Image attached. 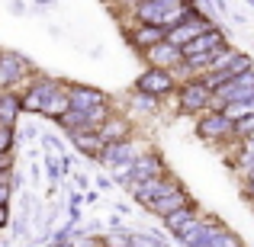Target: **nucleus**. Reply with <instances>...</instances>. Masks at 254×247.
Instances as JSON below:
<instances>
[{
  "label": "nucleus",
  "mask_w": 254,
  "mask_h": 247,
  "mask_svg": "<svg viewBox=\"0 0 254 247\" xmlns=\"http://www.w3.org/2000/svg\"><path fill=\"white\" fill-rule=\"evenodd\" d=\"M135 13L145 26H158V29H177L180 23L196 16V6L190 3H174V0H148V3H135Z\"/></svg>",
  "instance_id": "1"
},
{
  "label": "nucleus",
  "mask_w": 254,
  "mask_h": 247,
  "mask_svg": "<svg viewBox=\"0 0 254 247\" xmlns=\"http://www.w3.org/2000/svg\"><path fill=\"white\" fill-rule=\"evenodd\" d=\"M248 99H254V71L235 77V81H229V84H222L219 90H212L209 112H225V106L248 103Z\"/></svg>",
  "instance_id": "2"
},
{
  "label": "nucleus",
  "mask_w": 254,
  "mask_h": 247,
  "mask_svg": "<svg viewBox=\"0 0 254 247\" xmlns=\"http://www.w3.org/2000/svg\"><path fill=\"white\" fill-rule=\"evenodd\" d=\"M177 99H180V109L184 112H199V109H209V99H212V87L206 84V81H190V84H184L180 87V93H177Z\"/></svg>",
  "instance_id": "3"
},
{
  "label": "nucleus",
  "mask_w": 254,
  "mask_h": 247,
  "mask_svg": "<svg viewBox=\"0 0 254 247\" xmlns=\"http://www.w3.org/2000/svg\"><path fill=\"white\" fill-rule=\"evenodd\" d=\"M196 132L206 138V142H225V138L235 135V122L225 119V112H206V116L199 119Z\"/></svg>",
  "instance_id": "4"
},
{
  "label": "nucleus",
  "mask_w": 254,
  "mask_h": 247,
  "mask_svg": "<svg viewBox=\"0 0 254 247\" xmlns=\"http://www.w3.org/2000/svg\"><path fill=\"white\" fill-rule=\"evenodd\" d=\"M222 49H225V36L219 29H212V32H206V36L193 39L190 45H184L180 51H184V61H196V58H209Z\"/></svg>",
  "instance_id": "5"
},
{
  "label": "nucleus",
  "mask_w": 254,
  "mask_h": 247,
  "mask_svg": "<svg viewBox=\"0 0 254 247\" xmlns=\"http://www.w3.org/2000/svg\"><path fill=\"white\" fill-rule=\"evenodd\" d=\"M174 90V74H168V71H155L148 68L142 77H138V93H145V97H168V93Z\"/></svg>",
  "instance_id": "6"
},
{
  "label": "nucleus",
  "mask_w": 254,
  "mask_h": 247,
  "mask_svg": "<svg viewBox=\"0 0 254 247\" xmlns=\"http://www.w3.org/2000/svg\"><path fill=\"white\" fill-rule=\"evenodd\" d=\"M206 32H212V26L206 23V19L193 16V19H187V23H180L177 29H171V32H168V42L174 45V49H184V45H190L193 39L206 36Z\"/></svg>",
  "instance_id": "7"
},
{
  "label": "nucleus",
  "mask_w": 254,
  "mask_h": 247,
  "mask_svg": "<svg viewBox=\"0 0 254 247\" xmlns=\"http://www.w3.org/2000/svg\"><path fill=\"white\" fill-rule=\"evenodd\" d=\"M145 55H148V61H151L155 71H168V74H171V68H184V51L174 49L171 42L155 45V49H148Z\"/></svg>",
  "instance_id": "8"
},
{
  "label": "nucleus",
  "mask_w": 254,
  "mask_h": 247,
  "mask_svg": "<svg viewBox=\"0 0 254 247\" xmlns=\"http://www.w3.org/2000/svg\"><path fill=\"white\" fill-rule=\"evenodd\" d=\"M164 170H168V167H164V161L158 154H142L138 157L135 164H132V180L129 183H148V180H161L164 177Z\"/></svg>",
  "instance_id": "9"
},
{
  "label": "nucleus",
  "mask_w": 254,
  "mask_h": 247,
  "mask_svg": "<svg viewBox=\"0 0 254 247\" xmlns=\"http://www.w3.org/2000/svg\"><path fill=\"white\" fill-rule=\"evenodd\" d=\"M129 190L135 193L145 205H151V202H158L161 196H168V193L177 190V183H171L168 177H161V180H148V183H129Z\"/></svg>",
  "instance_id": "10"
},
{
  "label": "nucleus",
  "mask_w": 254,
  "mask_h": 247,
  "mask_svg": "<svg viewBox=\"0 0 254 247\" xmlns=\"http://www.w3.org/2000/svg\"><path fill=\"white\" fill-rule=\"evenodd\" d=\"M68 103H71V109H77V112H90V109H97V106H106V97L97 93V90H90V87H71Z\"/></svg>",
  "instance_id": "11"
},
{
  "label": "nucleus",
  "mask_w": 254,
  "mask_h": 247,
  "mask_svg": "<svg viewBox=\"0 0 254 247\" xmlns=\"http://www.w3.org/2000/svg\"><path fill=\"white\" fill-rule=\"evenodd\" d=\"M164 222H168V228L174 231V235L184 238V235H190V231L199 225V212L193 209V205H184V209H177L174 215H168Z\"/></svg>",
  "instance_id": "12"
},
{
  "label": "nucleus",
  "mask_w": 254,
  "mask_h": 247,
  "mask_svg": "<svg viewBox=\"0 0 254 247\" xmlns=\"http://www.w3.org/2000/svg\"><path fill=\"white\" fill-rule=\"evenodd\" d=\"M100 142L106 145V148H110V145H123L126 142V135H129V122H126V119H106L103 125H100Z\"/></svg>",
  "instance_id": "13"
},
{
  "label": "nucleus",
  "mask_w": 254,
  "mask_h": 247,
  "mask_svg": "<svg viewBox=\"0 0 254 247\" xmlns=\"http://www.w3.org/2000/svg\"><path fill=\"white\" fill-rule=\"evenodd\" d=\"M184 205H190V199H187V193H184V190H180V186H177V190H174V193H168V196H161V199H158V202H151L148 209H151V212H158V215H164V218H168V215H174V212H177V209H184Z\"/></svg>",
  "instance_id": "14"
},
{
  "label": "nucleus",
  "mask_w": 254,
  "mask_h": 247,
  "mask_svg": "<svg viewBox=\"0 0 254 247\" xmlns=\"http://www.w3.org/2000/svg\"><path fill=\"white\" fill-rule=\"evenodd\" d=\"M132 42L138 45V49H155V45H161V42H168V29H158V26H138L135 32H132Z\"/></svg>",
  "instance_id": "15"
},
{
  "label": "nucleus",
  "mask_w": 254,
  "mask_h": 247,
  "mask_svg": "<svg viewBox=\"0 0 254 247\" xmlns=\"http://www.w3.org/2000/svg\"><path fill=\"white\" fill-rule=\"evenodd\" d=\"M74 142H77V148H81L84 151V154H103V148H106V145L103 142H100V135H97V132H77V135H74Z\"/></svg>",
  "instance_id": "16"
},
{
  "label": "nucleus",
  "mask_w": 254,
  "mask_h": 247,
  "mask_svg": "<svg viewBox=\"0 0 254 247\" xmlns=\"http://www.w3.org/2000/svg\"><path fill=\"white\" fill-rule=\"evenodd\" d=\"M68 109H71V103H68V90L62 87L55 97H49V103H45V109H42V112H45V116H58V119H62Z\"/></svg>",
  "instance_id": "17"
},
{
  "label": "nucleus",
  "mask_w": 254,
  "mask_h": 247,
  "mask_svg": "<svg viewBox=\"0 0 254 247\" xmlns=\"http://www.w3.org/2000/svg\"><path fill=\"white\" fill-rule=\"evenodd\" d=\"M254 116V99L248 103H235V106H225V119H232V122H242V119H251Z\"/></svg>",
  "instance_id": "18"
},
{
  "label": "nucleus",
  "mask_w": 254,
  "mask_h": 247,
  "mask_svg": "<svg viewBox=\"0 0 254 247\" xmlns=\"http://www.w3.org/2000/svg\"><path fill=\"white\" fill-rule=\"evenodd\" d=\"M206 247H242V241H238L232 231H225V228H222V231H219V235L212 238V241L206 244Z\"/></svg>",
  "instance_id": "19"
},
{
  "label": "nucleus",
  "mask_w": 254,
  "mask_h": 247,
  "mask_svg": "<svg viewBox=\"0 0 254 247\" xmlns=\"http://www.w3.org/2000/svg\"><path fill=\"white\" fill-rule=\"evenodd\" d=\"M235 135H242V138H251V135H254V116H251V119H242V122H235Z\"/></svg>",
  "instance_id": "20"
},
{
  "label": "nucleus",
  "mask_w": 254,
  "mask_h": 247,
  "mask_svg": "<svg viewBox=\"0 0 254 247\" xmlns=\"http://www.w3.org/2000/svg\"><path fill=\"white\" fill-rule=\"evenodd\" d=\"M0 112H3V116H6V122H10V119H13V112H16V99H13V97H3V99H0Z\"/></svg>",
  "instance_id": "21"
},
{
  "label": "nucleus",
  "mask_w": 254,
  "mask_h": 247,
  "mask_svg": "<svg viewBox=\"0 0 254 247\" xmlns=\"http://www.w3.org/2000/svg\"><path fill=\"white\" fill-rule=\"evenodd\" d=\"M132 103H135L138 109H155V97H145V93H135Z\"/></svg>",
  "instance_id": "22"
},
{
  "label": "nucleus",
  "mask_w": 254,
  "mask_h": 247,
  "mask_svg": "<svg viewBox=\"0 0 254 247\" xmlns=\"http://www.w3.org/2000/svg\"><path fill=\"white\" fill-rule=\"evenodd\" d=\"M10 142H13V135H10V129H0V154H3L6 148H10Z\"/></svg>",
  "instance_id": "23"
},
{
  "label": "nucleus",
  "mask_w": 254,
  "mask_h": 247,
  "mask_svg": "<svg viewBox=\"0 0 254 247\" xmlns=\"http://www.w3.org/2000/svg\"><path fill=\"white\" fill-rule=\"evenodd\" d=\"M6 196H10V193H6V186H0V209H3V202H6Z\"/></svg>",
  "instance_id": "24"
},
{
  "label": "nucleus",
  "mask_w": 254,
  "mask_h": 247,
  "mask_svg": "<svg viewBox=\"0 0 254 247\" xmlns=\"http://www.w3.org/2000/svg\"><path fill=\"white\" fill-rule=\"evenodd\" d=\"M248 196L254 199V180H248Z\"/></svg>",
  "instance_id": "25"
},
{
  "label": "nucleus",
  "mask_w": 254,
  "mask_h": 247,
  "mask_svg": "<svg viewBox=\"0 0 254 247\" xmlns=\"http://www.w3.org/2000/svg\"><path fill=\"white\" fill-rule=\"evenodd\" d=\"M245 148H254V135H251V138H245Z\"/></svg>",
  "instance_id": "26"
},
{
  "label": "nucleus",
  "mask_w": 254,
  "mask_h": 247,
  "mask_svg": "<svg viewBox=\"0 0 254 247\" xmlns=\"http://www.w3.org/2000/svg\"><path fill=\"white\" fill-rule=\"evenodd\" d=\"M3 218H6V212H3V209H0V225H3Z\"/></svg>",
  "instance_id": "27"
},
{
  "label": "nucleus",
  "mask_w": 254,
  "mask_h": 247,
  "mask_svg": "<svg viewBox=\"0 0 254 247\" xmlns=\"http://www.w3.org/2000/svg\"><path fill=\"white\" fill-rule=\"evenodd\" d=\"M245 151H248V154H254V148H245Z\"/></svg>",
  "instance_id": "28"
}]
</instances>
